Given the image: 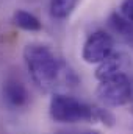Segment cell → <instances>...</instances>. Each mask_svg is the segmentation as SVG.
Returning <instances> with one entry per match:
<instances>
[{"label":"cell","instance_id":"1","mask_svg":"<svg viewBox=\"0 0 133 134\" xmlns=\"http://www.w3.org/2000/svg\"><path fill=\"white\" fill-rule=\"evenodd\" d=\"M24 61L34 84L45 92L53 91L63 81L69 83L70 76L75 78L69 66L44 44H27L24 48Z\"/></svg>","mask_w":133,"mask_h":134},{"label":"cell","instance_id":"2","mask_svg":"<svg viewBox=\"0 0 133 134\" xmlns=\"http://www.w3.org/2000/svg\"><path fill=\"white\" fill-rule=\"evenodd\" d=\"M49 114L53 122L58 123H78V122H97L96 106H89L85 101L66 94H53L49 104Z\"/></svg>","mask_w":133,"mask_h":134},{"label":"cell","instance_id":"3","mask_svg":"<svg viewBox=\"0 0 133 134\" xmlns=\"http://www.w3.org/2000/svg\"><path fill=\"white\" fill-rule=\"evenodd\" d=\"M96 95L105 106H124L132 100V83L124 72L117 73L111 78L99 81Z\"/></svg>","mask_w":133,"mask_h":134},{"label":"cell","instance_id":"4","mask_svg":"<svg viewBox=\"0 0 133 134\" xmlns=\"http://www.w3.org/2000/svg\"><path fill=\"white\" fill-rule=\"evenodd\" d=\"M113 52H114L113 36L103 30H97L86 37L81 50V58L88 64H100Z\"/></svg>","mask_w":133,"mask_h":134},{"label":"cell","instance_id":"5","mask_svg":"<svg viewBox=\"0 0 133 134\" xmlns=\"http://www.w3.org/2000/svg\"><path fill=\"white\" fill-rule=\"evenodd\" d=\"M2 97L5 104L11 109H21L28 104L30 92L17 76H6L2 83Z\"/></svg>","mask_w":133,"mask_h":134},{"label":"cell","instance_id":"6","mask_svg":"<svg viewBox=\"0 0 133 134\" xmlns=\"http://www.w3.org/2000/svg\"><path fill=\"white\" fill-rule=\"evenodd\" d=\"M127 55L122 52H113L105 61H102L99 67L96 69V78L103 81L106 78H111L117 73H122L124 67L127 66Z\"/></svg>","mask_w":133,"mask_h":134},{"label":"cell","instance_id":"7","mask_svg":"<svg viewBox=\"0 0 133 134\" xmlns=\"http://www.w3.org/2000/svg\"><path fill=\"white\" fill-rule=\"evenodd\" d=\"M110 27L113 28V31L119 34V37H122L127 44H130L133 47V24L129 22L127 19H124L119 13H113L108 19Z\"/></svg>","mask_w":133,"mask_h":134},{"label":"cell","instance_id":"8","mask_svg":"<svg viewBox=\"0 0 133 134\" xmlns=\"http://www.w3.org/2000/svg\"><path fill=\"white\" fill-rule=\"evenodd\" d=\"M13 24L25 31H41L42 30V24L41 20L25 9H16L13 13Z\"/></svg>","mask_w":133,"mask_h":134},{"label":"cell","instance_id":"9","mask_svg":"<svg viewBox=\"0 0 133 134\" xmlns=\"http://www.w3.org/2000/svg\"><path fill=\"white\" fill-rule=\"evenodd\" d=\"M78 0H50L49 3V9H50V16L53 19H67L72 11L75 9Z\"/></svg>","mask_w":133,"mask_h":134},{"label":"cell","instance_id":"10","mask_svg":"<svg viewBox=\"0 0 133 134\" xmlns=\"http://www.w3.org/2000/svg\"><path fill=\"white\" fill-rule=\"evenodd\" d=\"M96 117H97V122H102V123L106 125V126H113V125H114V115H113L108 109L96 108Z\"/></svg>","mask_w":133,"mask_h":134},{"label":"cell","instance_id":"11","mask_svg":"<svg viewBox=\"0 0 133 134\" xmlns=\"http://www.w3.org/2000/svg\"><path fill=\"white\" fill-rule=\"evenodd\" d=\"M119 14L133 24V0H122L119 6Z\"/></svg>","mask_w":133,"mask_h":134},{"label":"cell","instance_id":"12","mask_svg":"<svg viewBox=\"0 0 133 134\" xmlns=\"http://www.w3.org/2000/svg\"><path fill=\"white\" fill-rule=\"evenodd\" d=\"M86 134H100L99 131H89V133H86Z\"/></svg>","mask_w":133,"mask_h":134}]
</instances>
